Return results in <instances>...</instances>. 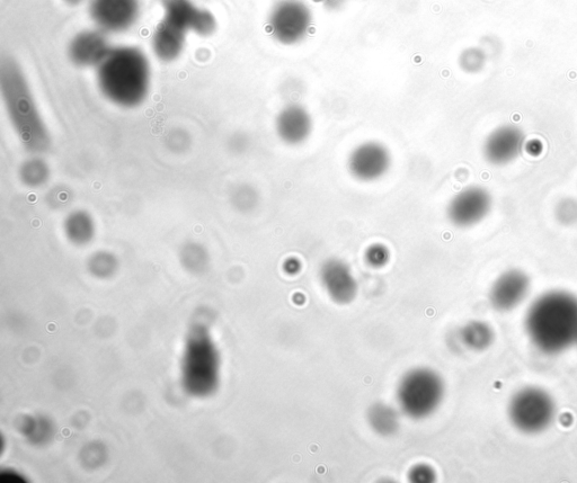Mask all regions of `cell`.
Returning <instances> with one entry per match:
<instances>
[{
    "instance_id": "obj_4",
    "label": "cell",
    "mask_w": 577,
    "mask_h": 483,
    "mask_svg": "<svg viewBox=\"0 0 577 483\" xmlns=\"http://www.w3.org/2000/svg\"><path fill=\"white\" fill-rule=\"evenodd\" d=\"M182 386L195 398H207L218 390L220 355L209 327L195 322L186 337L182 357Z\"/></svg>"
},
{
    "instance_id": "obj_2",
    "label": "cell",
    "mask_w": 577,
    "mask_h": 483,
    "mask_svg": "<svg viewBox=\"0 0 577 483\" xmlns=\"http://www.w3.org/2000/svg\"><path fill=\"white\" fill-rule=\"evenodd\" d=\"M95 73L105 100L121 109H137L152 89V66L146 53L135 46L112 47Z\"/></svg>"
},
{
    "instance_id": "obj_9",
    "label": "cell",
    "mask_w": 577,
    "mask_h": 483,
    "mask_svg": "<svg viewBox=\"0 0 577 483\" xmlns=\"http://www.w3.org/2000/svg\"><path fill=\"white\" fill-rule=\"evenodd\" d=\"M392 166L389 150L378 141H366L355 148L348 159L350 174L362 183H374L383 178Z\"/></svg>"
},
{
    "instance_id": "obj_22",
    "label": "cell",
    "mask_w": 577,
    "mask_h": 483,
    "mask_svg": "<svg viewBox=\"0 0 577 483\" xmlns=\"http://www.w3.org/2000/svg\"><path fill=\"white\" fill-rule=\"evenodd\" d=\"M21 181L32 189L46 184L50 178V168L46 161L34 157L26 160L20 168Z\"/></svg>"
},
{
    "instance_id": "obj_18",
    "label": "cell",
    "mask_w": 577,
    "mask_h": 483,
    "mask_svg": "<svg viewBox=\"0 0 577 483\" xmlns=\"http://www.w3.org/2000/svg\"><path fill=\"white\" fill-rule=\"evenodd\" d=\"M64 230L71 244L85 246L95 237V221L90 213L77 210L71 212L65 220Z\"/></svg>"
},
{
    "instance_id": "obj_24",
    "label": "cell",
    "mask_w": 577,
    "mask_h": 483,
    "mask_svg": "<svg viewBox=\"0 0 577 483\" xmlns=\"http://www.w3.org/2000/svg\"><path fill=\"white\" fill-rule=\"evenodd\" d=\"M119 267L117 257L108 252L94 254L88 262V270L99 279H109L117 273Z\"/></svg>"
},
{
    "instance_id": "obj_11",
    "label": "cell",
    "mask_w": 577,
    "mask_h": 483,
    "mask_svg": "<svg viewBox=\"0 0 577 483\" xmlns=\"http://www.w3.org/2000/svg\"><path fill=\"white\" fill-rule=\"evenodd\" d=\"M162 7L164 19L181 26L186 32L208 38L217 31L216 16L193 0H162Z\"/></svg>"
},
{
    "instance_id": "obj_10",
    "label": "cell",
    "mask_w": 577,
    "mask_h": 483,
    "mask_svg": "<svg viewBox=\"0 0 577 483\" xmlns=\"http://www.w3.org/2000/svg\"><path fill=\"white\" fill-rule=\"evenodd\" d=\"M492 204V196L484 187L469 186L450 201L447 209L448 218L456 227H474L487 217Z\"/></svg>"
},
{
    "instance_id": "obj_8",
    "label": "cell",
    "mask_w": 577,
    "mask_h": 483,
    "mask_svg": "<svg viewBox=\"0 0 577 483\" xmlns=\"http://www.w3.org/2000/svg\"><path fill=\"white\" fill-rule=\"evenodd\" d=\"M96 29L106 34L129 31L139 20L140 0H90L88 5Z\"/></svg>"
},
{
    "instance_id": "obj_7",
    "label": "cell",
    "mask_w": 577,
    "mask_h": 483,
    "mask_svg": "<svg viewBox=\"0 0 577 483\" xmlns=\"http://www.w3.org/2000/svg\"><path fill=\"white\" fill-rule=\"evenodd\" d=\"M555 404L547 392L537 388L523 389L511 400L509 415L519 431L536 434L545 431L555 417Z\"/></svg>"
},
{
    "instance_id": "obj_13",
    "label": "cell",
    "mask_w": 577,
    "mask_h": 483,
    "mask_svg": "<svg viewBox=\"0 0 577 483\" xmlns=\"http://www.w3.org/2000/svg\"><path fill=\"white\" fill-rule=\"evenodd\" d=\"M525 143V134L516 125H502L484 142V156L494 166L508 165L516 159Z\"/></svg>"
},
{
    "instance_id": "obj_1",
    "label": "cell",
    "mask_w": 577,
    "mask_h": 483,
    "mask_svg": "<svg viewBox=\"0 0 577 483\" xmlns=\"http://www.w3.org/2000/svg\"><path fill=\"white\" fill-rule=\"evenodd\" d=\"M0 93L8 120L23 148L35 156L49 151L52 138L48 125L25 71L12 56L0 60Z\"/></svg>"
},
{
    "instance_id": "obj_29",
    "label": "cell",
    "mask_w": 577,
    "mask_h": 483,
    "mask_svg": "<svg viewBox=\"0 0 577 483\" xmlns=\"http://www.w3.org/2000/svg\"><path fill=\"white\" fill-rule=\"evenodd\" d=\"M284 270H286L289 274H296L300 270V263L297 261V259L290 258L286 264H284Z\"/></svg>"
},
{
    "instance_id": "obj_3",
    "label": "cell",
    "mask_w": 577,
    "mask_h": 483,
    "mask_svg": "<svg viewBox=\"0 0 577 483\" xmlns=\"http://www.w3.org/2000/svg\"><path fill=\"white\" fill-rule=\"evenodd\" d=\"M526 328L540 351L556 354L567 350L577 343V298L565 291L541 295L531 304Z\"/></svg>"
},
{
    "instance_id": "obj_23",
    "label": "cell",
    "mask_w": 577,
    "mask_h": 483,
    "mask_svg": "<svg viewBox=\"0 0 577 483\" xmlns=\"http://www.w3.org/2000/svg\"><path fill=\"white\" fill-rule=\"evenodd\" d=\"M181 262L189 272L200 274L207 270L209 255L199 244H188L182 249Z\"/></svg>"
},
{
    "instance_id": "obj_27",
    "label": "cell",
    "mask_w": 577,
    "mask_h": 483,
    "mask_svg": "<svg viewBox=\"0 0 577 483\" xmlns=\"http://www.w3.org/2000/svg\"><path fill=\"white\" fill-rule=\"evenodd\" d=\"M368 265L374 268H381L388 264L390 254L387 247L380 244L371 245L365 254Z\"/></svg>"
},
{
    "instance_id": "obj_28",
    "label": "cell",
    "mask_w": 577,
    "mask_h": 483,
    "mask_svg": "<svg viewBox=\"0 0 577 483\" xmlns=\"http://www.w3.org/2000/svg\"><path fill=\"white\" fill-rule=\"evenodd\" d=\"M433 479L434 472L428 465H416L410 472V480L414 482H431Z\"/></svg>"
},
{
    "instance_id": "obj_25",
    "label": "cell",
    "mask_w": 577,
    "mask_h": 483,
    "mask_svg": "<svg viewBox=\"0 0 577 483\" xmlns=\"http://www.w3.org/2000/svg\"><path fill=\"white\" fill-rule=\"evenodd\" d=\"M486 53L481 48L470 47L460 53L459 67L467 74H478L485 68Z\"/></svg>"
},
{
    "instance_id": "obj_5",
    "label": "cell",
    "mask_w": 577,
    "mask_h": 483,
    "mask_svg": "<svg viewBox=\"0 0 577 483\" xmlns=\"http://www.w3.org/2000/svg\"><path fill=\"white\" fill-rule=\"evenodd\" d=\"M445 397V383L429 369L407 372L398 384L397 401L403 413L413 419H423L436 411Z\"/></svg>"
},
{
    "instance_id": "obj_20",
    "label": "cell",
    "mask_w": 577,
    "mask_h": 483,
    "mask_svg": "<svg viewBox=\"0 0 577 483\" xmlns=\"http://www.w3.org/2000/svg\"><path fill=\"white\" fill-rule=\"evenodd\" d=\"M25 440L35 446L49 444L56 435L55 424L46 416H26L20 425Z\"/></svg>"
},
{
    "instance_id": "obj_21",
    "label": "cell",
    "mask_w": 577,
    "mask_h": 483,
    "mask_svg": "<svg viewBox=\"0 0 577 483\" xmlns=\"http://www.w3.org/2000/svg\"><path fill=\"white\" fill-rule=\"evenodd\" d=\"M461 341L474 351H484L490 346L494 334L490 326L481 321H473L466 325L460 332Z\"/></svg>"
},
{
    "instance_id": "obj_12",
    "label": "cell",
    "mask_w": 577,
    "mask_h": 483,
    "mask_svg": "<svg viewBox=\"0 0 577 483\" xmlns=\"http://www.w3.org/2000/svg\"><path fill=\"white\" fill-rule=\"evenodd\" d=\"M111 49L108 34L96 28L84 30L71 39L68 57L79 68L96 69Z\"/></svg>"
},
{
    "instance_id": "obj_26",
    "label": "cell",
    "mask_w": 577,
    "mask_h": 483,
    "mask_svg": "<svg viewBox=\"0 0 577 483\" xmlns=\"http://www.w3.org/2000/svg\"><path fill=\"white\" fill-rule=\"evenodd\" d=\"M555 217L564 226H572L577 223V200L564 198L556 204Z\"/></svg>"
},
{
    "instance_id": "obj_15",
    "label": "cell",
    "mask_w": 577,
    "mask_h": 483,
    "mask_svg": "<svg viewBox=\"0 0 577 483\" xmlns=\"http://www.w3.org/2000/svg\"><path fill=\"white\" fill-rule=\"evenodd\" d=\"M275 131L288 146L303 145L313 132V118L303 105L290 104L275 119Z\"/></svg>"
},
{
    "instance_id": "obj_14",
    "label": "cell",
    "mask_w": 577,
    "mask_h": 483,
    "mask_svg": "<svg viewBox=\"0 0 577 483\" xmlns=\"http://www.w3.org/2000/svg\"><path fill=\"white\" fill-rule=\"evenodd\" d=\"M321 283L324 290L334 302L349 304L358 294V283L350 267L340 259H328L322 267Z\"/></svg>"
},
{
    "instance_id": "obj_17",
    "label": "cell",
    "mask_w": 577,
    "mask_h": 483,
    "mask_svg": "<svg viewBox=\"0 0 577 483\" xmlns=\"http://www.w3.org/2000/svg\"><path fill=\"white\" fill-rule=\"evenodd\" d=\"M189 32L171 21L162 19L153 34L152 48L158 60L171 64L179 59L186 47Z\"/></svg>"
},
{
    "instance_id": "obj_6",
    "label": "cell",
    "mask_w": 577,
    "mask_h": 483,
    "mask_svg": "<svg viewBox=\"0 0 577 483\" xmlns=\"http://www.w3.org/2000/svg\"><path fill=\"white\" fill-rule=\"evenodd\" d=\"M314 16L304 0H279L271 8L268 31L282 46H298L313 28Z\"/></svg>"
},
{
    "instance_id": "obj_16",
    "label": "cell",
    "mask_w": 577,
    "mask_h": 483,
    "mask_svg": "<svg viewBox=\"0 0 577 483\" xmlns=\"http://www.w3.org/2000/svg\"><path fill=\"white\" fill-rule=\"evenodd\" d=\"M530 289V280L525 272L511 270L497 279L490 292L492 306L496 310L510 311L517 308L526 299Z\"/></svg>"
},
{
    "instance_id": "obj_19",
    "label": "cell",
    "mask_w": 577,
    "mask_h": 483,
    "mask_svg": "<svg viewBox=\"0 0 577 483\" xmlns=\"http://www.w3.org/2000/svg\"><path fill=\"white\" fill-rule=\"evenodd\" d=\"M368 422L372 431L378 435L392 436L401 427V416L392 406L378 402L369 409Z\"/></svg>"
},
{
    "instance_id": "obj_30",
    "label": "cell",
    "mask_w": 577,
    "mask_h": 483,
    "mask_svg": "<svg viewBox=\"0 0 577 483\" xmlns=\"http://www.w3.org/2000/svg\"><path fill=\"white\" fill-rule=\"evenodd\" d=\"M64 2L70 6H77L84 2V0H64Z\"/></svg>"
}]
</instances>
